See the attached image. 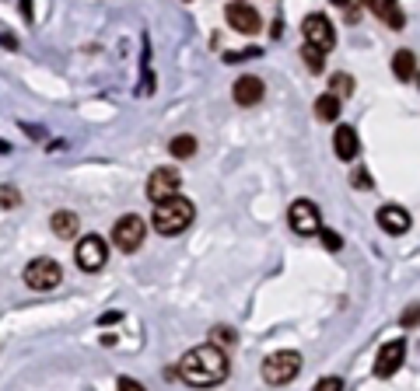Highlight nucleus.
Masks as SVG:
<instances>
[{
	"mask_svg": "<svg viewBox=\"0 0 420 391\" xmlns=\"http://www.w3.org/2000/svg\"><path fill=\"white\" fill-rule=\"evenodd\" d=\"M74 259H77V266H81L84 273H98V269L109 262V245H105V238H102V234H84V238L77 241Z\"/></svg>",
	"mask_w": 420,
	"mask_h": 391,
	"instance_id": "nucleus-7",
	"label": "nucleus"
},
{
	"mask_svg": "<svg viewBox=\"0 0 420 391\" xmlns=\"http://www.w3.org/2000/svg\"><path fill=\"white\" fill-rule=\"evenodd\" d=\"M403 325H410V328L417 325V304H410V311L403 314Z\"/></svg>",
	"mask_w": 420,
	"mask_h": 391,
	"instance_id": "nucleus-30",
	"label": "nucleus"
},
{
	"mask_svg": "<svg viewBox=\"0 0 420 391\" xmlns=\"http://www.w3.org/2000/svg\"><path fill=\"white\" fill-rule=\"evenodd\" d=\"M312 391H343V381L340 377H322V381H315Z\"/></svg>",
	"mask_w": 420,
	"mask_h": 391,
	"instance_id": "nucleus-25",
	"label": "nucleus"
},
{
	"mask_svg": "<svg viewBox=\"0 0 420 391\" xmlns=\"http://www.w3.org/2000/svg\"><path fill=\"white\" fill-rule=\"evenodd\" d=\"M315 116H319L322 123L340 119V98H336V95H319V98H315Z\"/></svg>",
	"mask_w": 420,
	"mask_h": 391,
	"instance_id": "nucleus-18",
	"label": "nucleus"
},
{
	"mask_svg": "<svg viewBox=\"0 0 420 391\" xmlns=\"http://www.w3.org/2000/svg\"><path fill=\"white\" fill-rule=\"evenodd\" d=\"M18 203H22L18 189H11V185H0V206H18Z\"/></svg>",
	"mask_w": 420,
	"mask_h": 391,
	"instance_id": "nucleus-23",
	"label": "nucleus"
},
{
	"mask_svg": "<svg viewBox=\"0 0 420 391\" xmlns=\"http://www.w3.org/2000/svg\"><path fill=\"white\" fill-rule=\"evenodd\" d=\"M287 224H291L294 234L312 238V234H319V227H322V213H319V206H315L312 199H294L291 210H287Z\"/></svg>",
	"mask_w": 420,
	"mask_h": 391,
	"instance_id": "nucleus-6",
	"label": "nucleus"
},
{
	"mask_svg": "<svg viewBox=\"0 0 420 391\" xmlns=\"http://www.w3.org/2000/svg\"><path fill=\"white\" fill-rule=\"evenodd\" d=\"M263 95H267V84L260 81V77H239L235 81V88H232V98L239 102V105H246V109H253V105H260L263 102Z\"/></svg>",
	"mask_w": 420,
	"mask_h": 391,
	"instance_id": "nucleus-12",
	"label": "nucleus"
},
{
	"mask_svg": "<svg viewBox=\"0 0 420 391\" xmlns=\"http://www.w3.org/2000/svg\"><path fill=\"white\" fill-rule=\"evenodd\" d=\"M256 56H260V49H242V53H228L225 60H228V63H239V60H256Z\"/></svg>",
	"mask_w": 420,
	"mask_h": 391,
	"instance_id": "nucleus-26",
	"label": "nucleus"
},
{
	"mask_svg": "<svg viewBox=\"0 0 420 391\" xmlns=\"http://www.w3.org/2000/svg\"><path fill=\"white\" fill-rule=\"evenodd\" d=\"M364 4L371 8V15H378L392 32H399L403 25H406V15L399 11V0H364Z\"/></svg>",
	"mask_w": 420,
	"mask_h": 391,
	"instance_id": "nucleus-14",
	"label": "nucleus"
},
{
	"mask_svg": "<svg viewBox=\"0 0 420 391\" xmlns=\"http://www.w3.org/2000/svg\"><path fill=\"white\" fill-rule=\"evenodd\" d=\"M329 95L350 98V95H354V77H350V74H333V77H329Z\"/></svg>",
	"mask_w": 420,
	"mask_h": 391,
	"instance_id": "nucleus-20",
	"label": "nucleus"
},
{
	"mask_svg": "<svg viewBox=\"0 0 420 391\" xmlns=\"http://www.w3.org/2000/svg\"><path fill=\"white\" fill-rule=\"evenodd\" d=\"M168 151H172V158L186 161V158H193V154H196V137H189V133H179V137L168 144Z\"/></svg>",
	"mask_w": 420,
	"mask_h": 391,
	"instance_id": "nucleus-19",
	"label": "nucleus"
},
{
	"mask_svg": "<svg viewBox=\"0 0 420 391\" xmlns=\"http://www.w3.org/2000/svg\"><path fill=\"white\" fill-rule=\"evenodd\" d=\"M0 46H4V49H18V39L8 36V32H0Z\"/></svg>",
	"mask_w": 420,
	"mask_h": 391,
	"instance_id": "nucleus-29",
	"label": "nucleus"
},
{
	"mask_svg": "<svg viewBox=\"0 0 420 391\" xmlns=\"http://www.w3.org/2000/svg\"><path fill=\"white\" fill-rule=\"evenodd\" d=\"M25 286L29 290H57L60 283H63V269H60V262H53V259H32L29 266H25Z\"/></svg>",
	"mask_w": 420,
	"mask_h": 391,
	"instance_id": "nucleus-5",
	"label": "nucleus"
},
{
	"mask_svg": "<svg viewBox=\"0 0 420 391\" xmlns=\"http://www.w3.org/2000/svg\"><path fill=\"white\" fill-rule=\"evenodd\" d=\"M179 189H182V175H179L175 168H154L151 178H147V199H151V203H161V199H168V196H179Z\"/></svg>",
	"mask_w": 420,
	"mask_h": 391,
	"instance_id": "nucleus-9",
	"label": "nucleus"
},
{
	"mask_svg": "<svg viewBox=\"0 0 420 391\" xmlns=\"http://www.w3.org/2000/svg\"><path fill=\"white\" fill-rule=\"evenodd\" d=\"M298 374H301V356L294 349H277V353H270L263 360V381L273 384V388L291 384Z\"/></svg>",
	"mask_w": 420,
	"mask_h": 391,
	"instance_id": "nucleus-3",
	"label": "nucleus"
},
{
	"mask_svg": "<svg viewBox=\"0 0 420 391\" xmlns=\"http://www.w3.org/2000/svg\"><path fill=\"white\" fill-rule=\"evenodd\" d=\"M22 15H25V22H32V18H36V11H32V0H22Z\"/></svg>",
	"mask_w": 420,
	"mask_h": 391,
	"instance_id": "nucleus-31",
	"label": "nucleus"
},
{
	"mask_svg": "<svg viewBox=\"0 0 420 391\" xmlns=\"http://www.w3.org/2000/svg\"><path fill=\"white\" fill-rule=\"evenodd\" d=\"M319 234H322V245H326L329 252H340V248H343L340 234H333V231H326V227H319Z\"/></svg>",
	"mask_w": 420,
	"mask_h": 391,
	"instance_id": "nucleus-24",
	"label": "nucleus"
},
{
	"mask_svg": "<svg viewBox=\"0 0 420 391\" xmlns=\"http://www.w3.org/2000/svg\"><path fill=\"white\" fill-rule=\"evenodd\" d=\"M210 342H214L218 349H228V346L239 342V335H235V328H228V325H214V328H210Z\"/></svg>",
	"mask_w": 420,
	"mask_h": 391,
	"instance_id": "nucleus-21",
	"label": "nucleus"
},
{
	"mask_svg": "<svg viewBox=\"0 0 420 391\" xmlns=\"http://www.w3.org/2000/svg\"><path fill=\"white\" fill-rule=\"evenodd\" d=\"M392 74H396L403 84L417 81V53H413V49H399V53L392 56Z\"/></svg>",
	"mask_w": 420,
	"mask_h": 391,
	"instance_id": "nucleus-17",
	"label": "nucleus"
},
{
	"mask_svg": "<svg viewBox=\"0 0 420 391\" xmlns=\"http://www.w3.org/2000/svg\"><path fill=\"white\" fill-rule=\"evenodd\" d=\"M119 318H123L119 311H109V314H102V321H105V325H109V321H119Z\"/></svg>",
	"mask_w": 420,
	"mask_h": 391,
	"instance_id": "nucleus-32",
	"label": "nucleus"
},
{
	"mask_svg": "<svg viewBox=\"0 0 420 391\" xmlns=\"http://www.w3.org/2000/svg\"><path fill=\"white\" fill-rule=\"evenodd\" d=\"M50 227H53V234H57V238L70 241V238H77L81 220H77V213H70V210H57V213L50 217Z\"/></svg>",
	"mask_w": 420,
	"mask_h": 391,
	"instance_id": "nucleus-16",
	"label": "nucleus"
},
{
	"mask_svg": "<svg viewBox=\"0 0 420 391\" xmlns=\"http://www.w3.org/2000/svg\"><path fill=\"white\" fill-rule=\"evenodd\" d=\"M354 185H357V189H368V185H371V178H368V171H364V168H357V175H354Z\"/></svg>",
	"mask_w": 420,
	"mask_h": 391,
	"instance_id": "nucleus-28",
	"label": "nucleus"
},
{
	"mask_svg": "<svg viewBox=\"0 0 420 391\" xmlns=\"http://www.w3.org/2000/svg\"><path fill=\"white\" fill-rule=\"evenodd\" d=\"M378 227H382L385 234H406V231L413 227V217H410L403 206L389 203V206L378 210Z\"/></svg>",
	"mask_w": 420,
	"mask_h": 391,
	"instance_id": "nucleus-13",
	"label": "nucleus"
},
{
	"mask_svg": "<svg viewBox=\"0 0 420 391\" xmlns=\"http://www.w3.org/2000/svg\"><path fill=\"white\" fill-rule=\"evenodd\" d=\"M406 363V339H392L378 349V360H375V377H392L399 367Z\"/></svg>",
	"mask_w": 420,
	"mask_h": 391,
	"instance_id": "nucleus-11",
	"label": "nucleus"
},
{
	"mask_svg": "<svg viewBox=\"0 0 420 391\" xmlns=\"http://www.w3.org/2000/svg\"><path fill=\"white\" fill-rule=\"evenodd\" d=\"M151 206H154V210H151V224H154V231L165 234V238L182 234V231L193 224V217H196V206H193L186 196H168V199L151 203Z\"/></svg>",
	"mask_w": 420,
	"mask_h": 391,
	"instance_id": "nucleus-2",
	"label": "nucleus"
},
{
	"mask_svg": "<svg viewBox=\"0 0 420 391\" xmlns=\"http://www.w3.org/2000/svg\"><path fill=\"white\" fill-rule=\"evenodd\" d=\"M301 36H305V46H315L322 53H329L336 46V29H333V22L326 15H308L301 22Z\"/></svg>",
	"mask_w": 420,
	"mask_h": 391,
	"instance_id": "nucleus-8",
	"label": "nucleus"
},
{
	"mask_svg": "<svg viewBox=\"0 0 420 391\" xmlns=\"http://www.w3.org/2000/svg\"><path fill=\"white\" fill-rule=\"evenodd\" d=\"M225 18H228V25H232L235 32H242V36H256V32L263 29V18H260V11H256V8H249V4H242V0L228 4Z\"/></svg>",
	"mask_w": 420,
	"mask_h": 391,
	"instance_id": "nucleus-10",
	"label": "nucleus"
},
{
	"mask_svg": "<svg viewBox=\"0 0 420 391\" xmlns=\"http://www.w3.org/2000/svg\"><path fill=\"white\" fill-rule=\"evenodd\" d=\"M144 234H147V220L137 213H126L112 224V245L119 252H137L144 245Z\"/></svg>",
	"mask_w": 420,
	"mask_h": 391,
	"instance_id": "nucleus-4",
	"label": "nucleus"
},
{
	"mask_svg": "<svg viewBox=\"0 0 420 391\" xmlns=\"http://www.w3.org/2000/svg\"><path fill=\"white\" fill-rule=\"evenodd\" d=\"M333 151H336V158H340V161H354V158H357V151H361L357 133H354L350 126H336V133H333Z\"/></svg>",
	"mask_w": 420,
	"mask_h": 391,
	"instance_id": "nucleus-15",
	"label": "nucleus"
},
{
	"mask_svg": "<svg viewBox=\"0 0 420 391\" xmlns=\"http://www.w3.org/2000/svg\"><path fill=\"white\" fill-rule=\"evenodd\" d=\"M301 56H305V67H308V70H315V74L326 67V53H322V49H315V46H305V49H301Z\"/></svg>",
	"mask_w": 420,
	"mask_h": 391,
	"instance_id": "nucleus-22",
	"label": "nucleus"
},
{
	"mask_svg": "<svg viewBox=\"0 0 420 391\" xmlns=\"http://www.w3.org/2000/svg\"><path fill=\"white\" fill-rule=\"evenodd\" d=\"M179 374L186 384L193 388H218L228 377V353L218 349L214 342L193 346L182 360H179Z\"/></svg>",
	"mask_w": 420,
	"mask_h": 391,
	"instance_id": "nucleus-1",
	"label": "nucleus"
},
{
	"mask_svg": "<svg viewBox=\"0 0 420 391\" xmlns=\"http://www.w3.org/2000/svg\"><path fill=\"white\" fill-rule=\"evenodd\" d=\"M119 391H147L140 381H133V377H119Z\"/></svg>",
	"mask_w": 420,
	"mask_h": 391,
	"instance_id": "nucleus-27",
	"label": "nucleus"
}]
</instances>
